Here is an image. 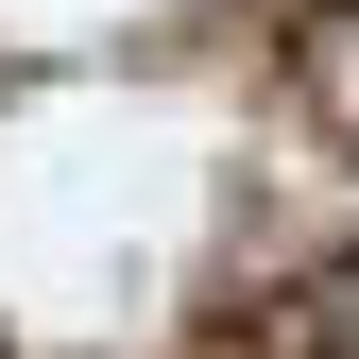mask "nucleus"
Listing matches in <instances>:
<instances>
[{
  "label": "nucleus",
  "mask_w": 359,
  "mask_h": 359,
  "mask_svg": "<svg viewBox=\"0 0 359 359\" xmlns=\"http://www.w3.org/2000/svg\"><path fill=\"white\" fill-rule=\"evenodd\" d=\"M205 359H342V291H274L257 325H222Z\"/></svg>",
  "instance_id": "f257e3e1"
}]
</instances>
